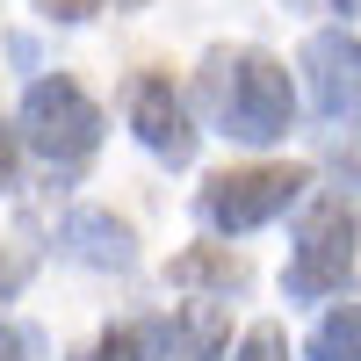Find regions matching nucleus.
Here are the masks:
<instances>
[{
    "mask_svg": "<svg viewBox=\"0 0 361 361\" xmlns=\"http://www.w3.org/2000/svg\"><path fill=\"white\" fill-rule=\"evenodd\" d=\"M58 238H66V253L73 260H87V267H137V238H130V224H116L109 209H73L66 224H58Z\"/></svg>",
    "mask_w": 361,
    "mask_h": 361,
    "instance_id": "obj_7",
    "label": "nucleus"
},
{
    "mask_svg": "<svg viewBox=\"0 0 361 361\" xmlns=\"http://www.w3.org/2000/svg\"><path fill=\"white\" fill-rule=\"evenodd\" d=\"M80 361H152V325H116V333H102Z\"/></svg>",
    "mask_w": 361,
    "mask_h": 361,
    "instance_id": "obj_11",
    "label": "nucleus"
},
{
    "mask_svg": "<svg viewBox=\"0 0 361 361\" xmlns=\"http://www.w3.org/2000/svg\"><path fill=\"white\" fill-rule=\"evenodd\" d=\"M15 137H22V130L0 123V188H15Z\"/></svg>",
    "mask_w": 361,
    "mask_h": 361,
    "instance_id": "obj_17",
    "label": "nucleus"
},
{
    "mask_svg": "<svg viewBox=\"0 0 361 361\" xmlns=\"http://www.w3.org/2000/svg\"><path fill=\"white\" fill-rule=\"evenodd\" d=\"M231 361H289V333H282V325H253Z\"/></svg>",
    "mask_w": 361,
    "mask_h": 361,
    "instance_id": "obj_12",
    "label": "nucleus"
},
{
    "mask_svg": "<svg viewBox=\"0 0 361 361\" xmlns=\"http://www.w3.org/2000/svg\"><path fill=\"white\" fill-rule=\"evenodd\" d=\"M173 282H180V289H209V296H238L253 275H246V260H231V253H217V246H195V253L173 260Z\"/></svg>",
    "mask_w": 361,
    "mask_h": 361,
    "instance_id": "obj_9",
    "label": "nucleus"
},
{
    "mask_svg": "<svg viewBox=\"0 0 361 361\" xmlns=\"http://www.w3.org/2000/svg\"><path fill=\"white\" fill-rule=\"evenodd\" d=\"M0 361H37V333H22V325L0 318Z\"/></svg>",
    "mask_w": 361,
    "mask_h": 361,
    "instance_id": "obj_15",
    "label": "nucleus"
},
{
    "mask_svg": "<svg viewBox=\"0 0 361 361\" xmlns=\"http://www.w3.org/2000/svg\"><path fill=\"white\" fill-rule=\"evenodd\" d=\"M224 340H231L224 311H209V304L202 311H173V318L152 325V361H217Z\"/></svg>",
    "mask_w": 361,
    "mask_h": 361,
    "instance_id": "obj_8",
    "label": "nucleus"
},
{
    "mask_svg": "<svg viewBox=\"0 0 361 361\" xmlns=\"http://www.w3.org/2000/svg\"><path fill=\"white\" fill-rule=\"evenodd\" d=\"M304 188H311L304 166H238V173H217L202 188V224L224 231V238L260 231V224H275Z\"/></svg>",
    "mask_w": 361,
    "mask_h": 361,
    "instance_id": "obj_4",
    "label": "nucleus"
},
{
    "mask_svg": "<svg viewBox=\"0 0 361 361\" xmlns=\"http://www.w3.org/2000/svg\"><path fill=\"white\" fill-rule=\"evenodd\" d=\"M354 238H361V217H354V202H318L311 217H304V231H296V246H289L282 289L296 296V304H318V296L347 289Z\"/></svg>",
    "mask_w": 361,
    "mask_h": 361,
    "instance_id": "obj_3",
    "label": "nucleus"
},
{
    "mask_svg": "<svg viewBox=\"0 0 361 361\" xmlns=\"http://www.w3.org/2000/svg\"><path fill=\"white\" fill-rule=\"evenodd\" d=\"M29 282V253H0V296H15Z\"/></svg>",
    "mask_w": 361,
    "mask_h": 361,
    "instance_id": "obj_16",
    "label": "nucleus"
},
{
    "mask_svg": "<svg viewBox=\"0 0 361 361\" xmlns=\"http://www.w3.org/2000/svg\"><path fill=\"white\" fill-rule=\"evenodd\" d=\"M340 8H347V15H361V0H340Z\"/></svg>",
    "mask_w": 361,
    "mask_h": 361,
    "instance_id": "obj_18",
    "label": "nucleus"
},
{
    "mask_svg": "<svg viewBox=\"0 0 361 361\" xmlns=\"http://www.w3.org/2000/svg\"><path fill=\"white\" fill-rule=\"evenodd\" d=\"M202 102H209V116H217L231 137H246V145L289 137V123H296V87H289V73L267 51H238V58L231 51H209Z\"/></svg>",
    "mask_w": 361,
    "mask_h": 361,
    "instance_id": "obj_1",
    "label": "nucleus"
},
{
    "mask_svg": "<svg viewBox=\"0 0 361 361\" xmlns=\"http://www.w3.org/2000/svg\"><path fill=\"white\" fill-rule=\"evenodd\" d=\"M304 73H311V102L333 123H354L361 116V37L347 29H318L304 44Z\"/></svg>",
    "mask_w": 361,
    "mask_h": 361,
    "instance_id": "obj_5",
    "label": "nucleus"
},
{
    "mask_svg": "<svg viewBox=\"0 0 361 361\" xmlns=\"http://www.w3.org/2000/svg\"><path fill=\"white\" fill-rule=\"evenodd\" d=\"M44 8L58 22H87V15H102V8H145V0H44Z\"/></svg>",
    "mask_w": 361,
    "mask_h": 361,
    "instance_id": "obj_13",
    "label": "nucleus"
},
{
    "mask_svg": "<svg viewBox=\"0 0 361 361\" xmlns=\"http://www.w3.org/2000/svg\"><path fill=\"white\" fill-rule=\"evenodd\" d=\"M22 145L37 159H51V166H80L102 145V109L87 102L80 80L51 73V80L29 87V102H22Z\"/></svg>",
    "mask_w": 361,
    "mask_h": 361,
    "instance_id": "obj_2",
    "label": "nucleus"
},
{
    "mask_svg": "<svg viewBox=\"0 0 361 361\" xmlns=\"http://www.w3.org/2000/svg\"><path fill=\"white\" fill-rule=\"evenodd\" d=\"M311 361H361V304H340L311 333Z\"/></svg>",
    "mask_w": 361,
    "mask_h": 361,
    "instance_id": "obj_10",
    "label": "nucleus"
},
{
    "mask_svg": "<svg viewBox=\"0 0 361 361\" xmlns=\"http://www.w3.org/2000/svg\"><path fill=\"white\" fill-rule=\"evenodd\" d=\"M130 130H137V145L152 159H166V166H188L195 159V123H188V102L173 94V80H137L130 87Z\"/></svg>",
    "mask_w": 361,
    "mask_h": 361,
    "instance_id": "obj_6",
    "label": "nucleus"
},
{
    "mask_svg": "<svg viewBox=\"0 0 361 361\" xmlns=\"http://www.w3.org/2000/svg\"><path fill=\"white\" fill-rule=\"evenodd\" d=\"M325 166L347 173V180H361V137H333V145H325Z\"/></svg>",
    "mask_w": 361,
    "mask_h": 361,
    "instance_id": "obj_14",
    "label": "nucleus"
}]
</instances>
